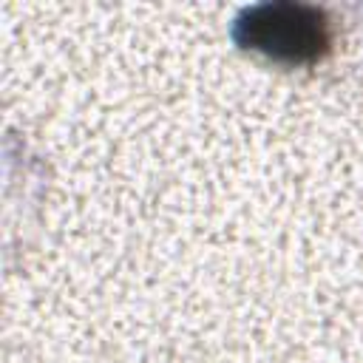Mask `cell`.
<instances>
[{
    "instance_id": "cell-1",
    "label": "cell",
    "mask_w": 363,
    "mask_h": 363,
    "mask_svg": "<svg viewBox=\"0 0 363 363\" xmlns=\"http://www.w3.org/2000/svg\"><path fill=\"white\" fill-rule=\"evenodd\" d=\"M233 37L281 65H312L332 48V20L306 3H258L235 17Z\"/></svg>"
}]
</instances>
